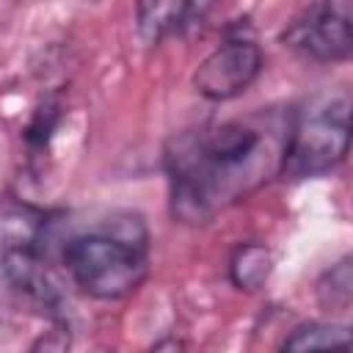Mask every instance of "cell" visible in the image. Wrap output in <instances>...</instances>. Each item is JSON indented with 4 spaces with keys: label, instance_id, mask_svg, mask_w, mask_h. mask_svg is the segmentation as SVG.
Wrapping results in <instances>:
<instances>
[{
    "label": "cell",
    "instance_id": "obj_3",
    "mask_svg": "<svg viewBox=\"0 0 353 353\" xmlns=\"http://www.w3.org/2000/svg\"><path fill=\"white\" fill-rule=\"evenodd\" d=\"M281 44L309 61L336 63L353 52L350 0H314L281 30Z\"/></svg>",
    "mask_w": 353,
    "mask_h": 353
},
{
    "label": "cell",
    "instance_id": "obj_8",
    "mask_svg": "<svg viewBox=\"0 0 353 353\" xmlns=\"http://www.w3.org/2000/svg\"><path fill=\"white\" fill-rule=\"evenodd\" d=\"M273 273V251L259 243V240H248L240 243L232 251L229 259V281L243 290V292H256L265 287V281Z\"/></svg>",
    "mask_w": 353,
    "mask_h": 353
},
{
    "label": "cell",
    "instance_id": "obj_11",
    "mask_svg": "<svg viewBox=\"0 0 353 353\" xmlns=\"http://www.w3.org/2000/svg\"><path fill=\"white\" fill-rule=\"evenodd\" d=\"M61 116H63V105L52 94L44 97L36 105V110H33L28 127H25V143H28L30 152H44L50 146V141H52V135L61 124Z\"/></svg>",
    "mask_w": 353,
    "mask_h": 353
},
{
    "label": "cell",
    "instance_id": "obj_9",
    "mask_svg": "<svg viewBox=\"0 0 353 353\" xmlns=\"http://www.w3.org/2000/svg\"><path fill=\"white\" fill-rule=\"evenodd\" d=\"M281 350L298 353V350H328V347H350V325L345 323H301L292 328L281 345Z\"/></svg>",
    "mask_w": 353,
    "mask_h": 353
},
{
    "label": "cell",
    "instance_id": "obj_2",
    "mask_svg": "<svg viewBox=\"0 0 353 353\" xmlns=\"http://www.w3.org/2000/svg\"><path fill=\"white\" fill-rule=\"evenodd\" d=\"M350 146V97L317 94L295 116L279 154V176L298 182L334 171Z\"/></svg>",
    "mask_w": 353,
    "mask_h": 353
},
{
    "label": "cell",
    "instance_id": "obj_5",
    "mask_svg": "<svg viewBox=\"0 0 353 353\" xmlns=\"http://www.w3.org/2000/svg\"><path fill=\"white\" fill-rule=\"evenodd\" d=\"M0 284L47 314L52 323H66V295L61 290V281L41 259V251L0 254Z\"/></svg>",
    "mask_w": 353,
    "mask_h": 353
},
{
    "label": "cell",
    "instance_id": "obj_6",
    "mask_svg": "<svg viewBox=\"0 0 353 353\" xmlns=\"http://www.w3.org/2000/svg\"><path fill=\"white\" fill-rule=\"evenodd\" d=\"M50 229V212L30 201L3 196L0 199V254L8 251H41Z\"/></svg>",
    "mask_w": 353,
    "mask_h": 353
},
{
    "label": "cell",
    "instance_id": "obj_12",
    "mask_svg": "<svg viewBox=\"0 0 353 353\" xmlns=\"http://www.w3.org/2000/svg\"><path fill=\"white\" fill-rule=\"evenodd\" d=\"M218 0H185V28L199 25L207 19V14L215 8Z\"/></svg>",
    "mask_w": 353,
    "mask_h": 353
},
{
    "label": "cell",
    "instance_id": "obj_7",
    "mask_svg": "<svg viewBox=\"0 0 353 353\" xmlns=\"http://www.w3.org/2000/svg\"><path fill=\"white\" fill-rule=\"evenodd\" d=\"M135 28L146 47L185 28V0H135Z\"/></svg>",
    "mask_w": 353,
    "mask_h": 353
},
{
    "label": "cell",
    "instance_id": "obj_1",
    "mask_svg": "<svg viewBox=\"0 0 353 353\" xmlns=\"http://www.w3.org/2000/svg\"><path fill=\"white\" fill-rule=\"evenodd\" d=\"M146 229L141 218L124 215L105 229L74 234L63 243L61 259L72 281L91 298L119 301L135 292L146 273Z\"/></svg>",
    "mask_w": 353,
    "mask_h": 353
},
{
    "label": "cell",
    "instance_id": "obj_4",
    "mask_svg": "<svg viewBox=\"0 0 353 353\" xmlns=\"http://www.w3.org/2000/svg\"><path fill=\"white\" fill-rule=\"evenodd\" d=\"M240 19H237V30H240ZM262 50L254 41L251 30L248 33H234L229 28L226 41L212 50L193 72V88L199 97L210 99V102H226L240 97L262 72Z\"/></svg>",
    "mask_w": 353,
    "mask_h": 353
},
{
    "label": "cell",
    "instance_id": "obj_10",
    "mask_svg": "<svg viewBox=\"0 0 353 353\" xmlns=\"http://www.w3.org/2000/svg\"><path fill=\"white\" fill-rule=\"evenodd\" d=\"M350 298H353V259L342 256L336 265H331L320 281H317V301L323 303V309H334V312H345L350 309Z\"/></svg>",
    "mask_w": 353,
    "mask_h": 353
}]
</instances>
